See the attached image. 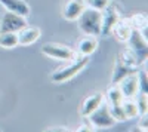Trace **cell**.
Returning <instances> with one entry per match:
<instances>
[{
  "label": "cell",
  "mask_w": 148,
  "mask_h": 132,
  "mask_svg": "<svg viewBox=\"0 0 148 132\" xmlns=\"http://www.w3.org/2000/svg\"><path fill=\"white\" fill-rule=\"evenodd\" d=\"M76 21H77L79 30L83 34H92V36L101 34V12L99 10L86 6Z\"/></svg>",
  "instance_id": "1"
},
{
  "label": "cell",
  "mask_w": 148,
  "mask_h": 132,
  "mask_svg": "<svg viewBox=\"0 0 148 132\" xmlns=\"http://www.w3.org/2000/svg\"><path fill=\"white\" fill-rule=\"evenodd\" d=\"M70 64L56 70L51 74V80L55 83H65L71 79H74L82 70H84L89 64V56H76L74 59L68 61Z\"/></svg>",
  "instance_id": "2"
},
{
  "label": "cell",
  "mask_w": 148,
  "mask_h": 132,
  "mask_svg": "<svg viewBox=\"0 0 148 132\" xmlns=\"http://www.w3.org/2000/svg\"><path fill=\"white\" fill-rule=\"evenodd\" d=\"M42 54L47 58L58 59V61H71L77 55L73 47L62 45V43H45L42 46Z\"/></svg>",
  "instance_id": "3"
},
{
  "label": "cell",
  "mask_w": 148,
  "mask_h": 132,
  "mask_svg": "<svg viewBox=\"0 0 148 132\" xmlns=\"http://www.w3.org/2000/svg\"><path fill=\"white\" fill-rule=\"evenodd\" d=\"M89 122L93 125L95 129H104V128H111L116 120L113 119V116H111L110 110H108V105L107 102H101L99 105L96 107V109L88 116Z\"/></svg>",
  "instance_id": "4"
},
{
  "label": "cell",
  "mask_w": 148,
  "mask_h": 132,
  "mask_svg": "<svg viewBox=\"0 0 148 132\" xmlns=\"http://www.w3.org/2000/svg\"><path fill=\"white\" fill-rule=\"evenodd\" d=\"M147 31H139V30H135L132 31L130 37L127 39V47L136 54L141 59L142 63L145 64L147 58H148V40H147V36H145Z\"/></svg>",
  "instance_id": "5"
},
{
  "label": "cell",
  "mask_w": 148,
  "mask_h": 132,
  "mask_svg": "<svg viewBox=\"0 0 148 132\" xmlns=\"http://www.w3.org/2000/svg\"><path fill=\"white\" fill-rule=\"evenodd\" d=\"M120 18V10L114 3H110L102 12H101V34L110 36L113 31V27Z\"/></svg>",
  "instance_id": "6"
},
{
  "label": "cell",
  "mask_w": 148,
  "mask_h": 132,
  "mask_svg": "<svg viewBox=\"0 0 148 132\" xmlns=\"http://www.w3.org/2000/svg\"><path fill=\"white\" fill-rule=\"evenodd\" d=\"M24 25H27L25 16H21L18 14L10 12V10H6L2 15V19H0V33H6V31L16 33Z\"/></svg>",
  "instance_id": "7"
},
{
  "label": "cell",
  "mask_w": 148,
  "mask_h": 132,
  "mask_svg": "<svg viewBox=\"0 0 148 132\" xmlns=\"http://www.w3.org/2000/svg\"><path fill=\"white\" fill-rule=\"evenodd\" d=\"M117 86L123 95V98H135L139 92V80H138V70L132 71L121 80L117 82Z\"/></svg>",
  "instance_id": "8"
},
{
  "label": "cell",
  "mask_w": 148,
  "mask_h": 132,
  "mask_svg": "<svg viewBox=\"0 0 148 132\" xmlns=\"http://www.w3.org/2000/svg\"><path fill=\"white\" fill-rule=\"evenodd\" d=\"M98 49V39L96 36H92V34H84L77 40V45H76V52L77 56H90L95 51Z\"/></svg>",
  "instance_id": "9"
},
{
  "label": "cell",
  "mask_w": 148,
  "mask_h": 132,
  "mask_svg": "<svg viewBox=\"0 0 148 132\" xmlns=\"http://www.w3.org/2000/svg\"><path fill=\"white\" fill-rule=\"evenodd\" d=\"M42 36V30L39 27L34 25H24L21 30L16 31V37H18V45L19 46H30L39 40Z\"/></svg>",
  "instance_id": "10"
},
{
  "label": "cell",
  "mask_w": 148,
  "mask_h": 132,
  "mask_svg": "<svg viewBox=\"0 0 148 132\" xmlns=\"http://www.w3.org/2000/svg\"><path fill=\"white\" fill-rule=\"evenodd\" d=\"M132 31H133V27H132L129 18H121V16H120L119 21L116 22V25L113 27V31H111V34H113L119 42L126 43L127 39L130 37Z\"/></svg>",
  "instance_id": "11"
},
{
  "label": "cell",
  "mask_w": 148,
  "mask_h": 132,
  "mask_svg": "<svg viewBox=\"0 0 148 132\" xmlns=\"http://www.w3.org/2000/svg\"><path fill=\"white\" fill-rule=\"evenodd\" d=\"M84 8H86L84 0H68L62 8V18L70 22L76 21Z\"/></svg>",
  "instance_id": "12"
},
{
  "label": "cell",
  "mask_w": 148,
  "mask_h": 132,
  "mask_svg": "<svg viewBox=\"0 0 148 132\" xmlns=\"http://www.w3.org/2000/svg\"><path fill=\"white\" fill-rule=\"evenodd\" d=\"M101 102H104V94H99L96 92L93 95H89V97H86L80 105V116L82 117H88L98 105Z\"/></svg>",
  "instance_id": "13"
},
{
  "label": "cell",
  "mask_w": 148,
  "mask_h": 132,
  "mask_svg": "<svg viewBox=\"0 0 148 132\" xmlns=\"http://www.w3.org/2000/svg\"><path fill=\"white\" fill-rule=\"evenodd\" d=\"M2 5L6 10H10L14 14H18L21 16H28L30 15V5L25 0H0Z\"/></svg>",
  "instance_id": "14"
},
{
  "label": "cell",
  "mask_w": 148,
  "mask_h": 132,
  "mask_svg": "<svg viewBox=\"0 0 148 132\" xmlns=\"http://www.w3.org/2000/svg\"><path fill=\"white\" fill-rule=\"evenodd\" d=\"M120 59H121V63L123 64H126V65H129V67H132V68H139L144 63H142V59L135 54L130 47H125V49L121 51V54H120V56H119Z\"/></svg>",
  "instance_id": "15"
},
{
  "label": "cell",
  "mask_w": 148,
  "mask_h": 132,
  "mask_svg": "<svg viewBox=\"0 0 148 132\" xmlns=\"http://www.w3.org/2000/svg\"><path fill=\"white\" fill-rule=\"evenodd\" d=\"M132 71H136V68H132L126 64L121 63V59L117 56L116 58V63H114V67H113V77H111V82L113 83H117L119 80H121L125 76H127Z\"/></svg>",
  "instance_id": "16"
},
{
  "label": "cell",
  "mask_w": 148,
  "mask_h": 132,
  "mask_svg": "<svg viewBox=\"0 0 148 132\" xmlns=\"http://www.w3.org/2000/svg\"><path fill=\"white\" fill-rule=\"evenodd\" d=\"M104 101L108 105H116V104H121L123 101V95L117 86V83H113L111 86H108L107 92L104 94Z\"/></svg>",
  "instance_id": "17"
},
{
  "label": "cell",
  "mask_w": 148,
  "mask_h": 132,
  "mask_svg": "<svg viewBox=\"0 0 148 132\" xmlns=\"http://www.w3.org/2000/svg\"><path fill=\"white\" fill-rule=\"evenodd\" d=\"M129 21L132 24V27L135 30H139V31H147V25H148V16L145 12H136L129 16Z\"/></svg>",
  "instance_id": "18"
},
{
  "label": "cell",
  "mask_w": 148,
  "mask_h": 132,
  "mask_svg": "<svg viewBox=\"0 0 148 132\" xmlns=\"http://www.w3.org/2000/svg\"><path fill=\"white\" fill-rule=\"evenodd\" d=\"M121 107H123V111H125L126 119H136V117H139V111H138L136 102H135V98H123Z\"/></svg>",
  "instance_id": "19"
},
{
  "label": "cell",
  "mask_w": 148,
  "mask_h": 132,
  "mask_svg": "<svg viewBox=\"0 0 148 132\" xmlns=\"http://www.w3.org/2000/svg\"><path fill=\"white\" fill-rule=\"evenodd\" d=\"M18 46V37L16 33H0V47L3 49H14V47Z\"/></svg>",
  "instance_id": "20"
},
{
  "label": "cell",
  "mask_w": 148,
  "mask_h": 132,
  "mask_svg": "<svg viewBox=\"0 0 148 132\" xmlns=\"http://www.w3.org/2000/svg\"><path fill=\"white\" fill-rule=\"evenodd\" d=\"M135 102H136L139 116L148 114V94H145V92H138L136 97H135Z\"/></svg>",
  "instance_id": "21"
},
{
  "label": "cell",
  "mask_w": 148,
  "mask_h": 132,
  "mask_svg": "<svg viewBox=\"0 0 148 132\" xmlns=\"http://www.w3.org/2000/svg\"><path fill=\"white\" fill-rule=\"evenodd\" d=\"M108 105V104H107ZM108 110L111 113V116H113V119L116 122H125L127 120L126 116H125V111H123V107L121 104H116V105H108Z\"/></svg>",
  "instance_id": "22"
},
{
  "label": "cell",
  "mask_w": 148,
  "mask_h": 132,
  "mask_svg": "<svg viewBox=\"0 0 148 132\" xmlns=\"http://www.w3.org/2000/svg\"><path fill=\"white\" fill-rule=\"evenodd\" d=\"M110 3H111V0H84V5L88 8L96 9L99 12H102Z\"/></svg>",
  "instance_id": "23"
},
{
  "label": "cell",
  "mask_w": 148,
  "mask_h": 132,
  "mask_svg": "<svg viewBox=\"0 0 148 132\" xmlns=\"http://www.w3.org/2000/svg\"><path fill=\"white\" fill-rule=\"evenodd\" d=\"M138 80H139V92L148 94V77L145 70H138Z\"/></svg>",
  "instance_id": "24"
},
{
  "label": "cell",
  "mask_w": 148,
  "mask_h": 132,
  "mask_svg": "<svg viewBox=\"0 0 148 132\" xmlns=\"http://www.w3.org/2000/svg\"><path fill=\"white\" fill-rule=\"evenodd\" d=\"M77 131H95V128H93V125L89 122L88 117H83V123L77 128Z\"/></svg>",
  "instance_id": "25"
},
{
  "label": "cell",
  "mask_w": 148,
  "mask_h": 132,
  "mask_svg": "<svg viewBox=\"0 0 148 132\" xmlns=\"http://www.w3.org/2000/svg\"><path fill=\"white\" fill-rule=\"evenodd\" d=\"M139 117H142V119H141V122L138 123V128H135V129H139V131H142V132H147V131H148V123H147V114H145V116H139Z\"/></svg>",
  "instance_id": "26"
}]
</instances>
